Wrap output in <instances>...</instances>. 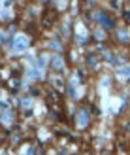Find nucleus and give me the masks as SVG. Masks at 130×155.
Instances as JSON below:
<instances>
[{
    "label": "nucleus",
    "mask_w": 130,
    "mask_h": 155,
    "mask_svg": "<svg viewBox=\"0 0 130 155\" xmlns=\"http://www.w3.org/2000/svg\"><path fill=\"white\" fill-rule=\"evenodd\" d=\"M87 123H89V115H87L85 110H81L79 115H78V125H79V127H85Z\"/></svg>",
    "instance_id": "obj_2"
},
{
    "label": "nucleus",
    "mask_w": 130,
    "mask_h": 155,
    "mask_svg": "<svg viewBox=\"0 0 130 155\" xmlns=\"http://www.w3.org/2000/svg\"><path fill=\"white\" fill-rule=\"evenodd\" d=\"M62 66H64V63H62V59H60V55H55L53 57V68H55V70H62Z\"/></svg>",
    "instance_id": "obj_3"
},
{
    "label": "nucleus",
    "mask_w": 130,
    "mask_h": 155,
    "mask_svg": "<svg viewBox=\"0 0 130 155\" xmlns=\"http://www.w3.org/2000/svg\"><path fill=\"white\" fill-rule=\"evenodd\" d=\"M42 72H40V68H32V70H28V78L30 80H36V78H40Z\"/></svg>",
    "instance_id": "obj_4"
},
{
    "label": "nucleus",
    "mask_w": 130,
    "mask_h": 155,
    "mask_svg": "<svg viewBox=\"0 0 130 155\" xmlns=\"http://www.w3.org/2000/svg\"><path fill=\"white\" fill-rule=\"evenodd\" d=\"M119 76H123V78H130V66H123V68H119Z\"/></svg>",
    "instance_id": "obj_5"
},
{
    "label": "nucleus",
    "mask_w": 130,
    "mask_h": 155,
    "mask_svg": "<svg viewBox=\"0 0 130 155\" xmlns=\"http://www.w3.org/2000/svg\"><path fill=\"white\" fill-rule=\"evenodd\" d=\"M28 44H30V40H28L25 34H17V36L13 38L11 48H13V51H15V53H23V51H27Z\"/></svg>",
    "instance_id": "obj_1"
}]
</instances>
